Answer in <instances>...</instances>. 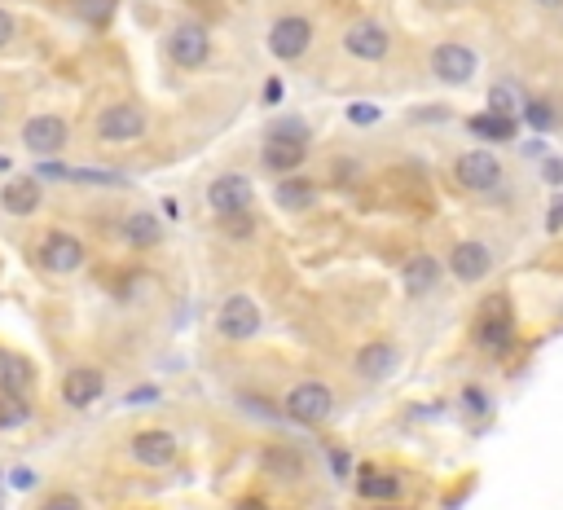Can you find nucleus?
I'll list each match as a JSON object with an SVG mask.
<instances>
[{
  "mask_svg": "<svg viewBox=\"0 0 563 510\" xmlns=\"http://www.w3.org/2000/svg\"><path fill=\"white\" fill-rule=\"evenodd\" d=\"M260 159H264V168H269V172L291 176V172H295V168H300V163L308 159V150H304V146H278V141H264Z\"/></svg>",
  "mask_w": 563,
  "mask_h": 510,
  "instance_id": "5701e85b",
  "label": "nucleus"
},
{
  "mask_svg": "<svg viewBox=\"0 0 563 510\" xmlns=\"http://www.w3.org/2000/svg\"><path fill=\"white\" fill-rule=\"evenodd\" d=\"M119 234H124V242L128 247H137V251L159 247L163 242V220H159V212H132V216H124Z\"/></svg>",
  "mask_w": 563,
  "mask_h": 510,
  "instance_id": "6ab92c4d",
  "label": "nucleus"
},
{
  "mask_svg": "<svg viewBox=\"0 0 563 510\" xmlns=\"http://www.w3.org/2000/svg\"><path fill=\"white\" fill-rule=\"evenodd\" d=\"M357 493L366 497V502H396V497H401V480L379 471V467H366L357 480Z\"/></svg>",
  "mask_w": 563,
  "mask_h": 510,
  "instance_id": "412c9836",
  "label": "nucleus"
},
{
  "mask_svg": "<svg viewBox=\"0 0 563 510\" xmlns=\"http://www.w3.org/2000/svg\"><path fill=\"white\" fill-rule=\"evenodd\" d=\"M132 405H150V401H159V387H137V392L128 396Z\"/></svg>",
  "mask_w": 563,
  "mask_h": 510,
  "instance_id": "e433bc0d",
  "label": "nucleus"
},
{
  "mask_svg": "<svg viewBox=\"0 0 563 510\" xmlns=\"http://www.w3.org/2000/svg\"><path fill=\"white\" fill-rule=\"evenodd\" d=\"M260 326H264V317H260L256 299H247V295H229L225 304H220V313H216V330L225 339H234V343L256 339Z\"/></svg>",
  "mask_w": 563,
  "mask_h": 510,
  "instance_id": "0eeeda50",
  "label": "nucleus"
},
{
  "mask_svg": "<svg viewBox=\"0 0 563 510\" xmlns=\"http://www.w3.org/2000/svg\"><path fill=\"white\" fill-rule=\"evenodd\" d=\"M207 207H212L220 220L251 212V181H247V176H238V172L216 176V181L207 185Z\"/></svg>",
  "mask_w": 563,
  "mask_h": 510,
  "instance_id": "9b49d317",
  "label": "nucleus"
},
{
  "mask_svg": "<svg viewBox=\"0 0 563 510\" xmlns=\"http://www.w3.org/2000/svg\"><path fill=\"white\" fill-rule=\"evenodd\" d=\"M533 5H542V9H559L563 0H533Z\"/></svg>",
  "mask_w": 563,
  "mask_h": 510,
  "instance_id": "a19ab883",
  "label": "nucleus"
},
{
  "mask_svg": "<svg viewBox=\"0 0 563 510\" xmlns=\"http://www.w3.org/2000/svg\"><path fill=\"white\" fill-rule=\"evenodd\" d=\"M330 462H335V471H339V475L348 471V453H344V449H339V453H330Z\"/></svg>",
  "mask_w": 563,
  "mask_h": 510,
  "instance_id": "ea45409f",
  "label": "nucleus"
},
{
  "mask_svg": "<svg viewBox=\"0 0 563 510\" xmlns=\"http://www.w3.org/2000/svg\"><path fill=\"white\" fill-rule=\"evenodd\" d=\"M313 44V22L300 18V14H286L269 27V53L278 62H300Z\"/></svg>",
  "mask_w": 563,
  "mask_h": 510,
  "instance_id": "423d86ee",
  "label": "nucleus"
},
{
  "mask_svg": "<svg viewBox=\"0 0 563 510\" xmlns=\"http://www.w3.org/2000/svg\"><path fill=\"white\" fill-rule=\"evenodd\" d=\"M344 49H348V58H357V62H383L392 53V36H388V27H383V22L357 18L344 31Z\"/></svg>",
  "mask_w": 563,
  "mask_h": 510,
  "instance_id": "6e6552de",
  "label": "nucleus"
},
{
  "mask_svg": "<svg viewBox=\"0 0 563 510\" xmlns=\"http://www.w3.org/2000/svg\"><path fill=\"white\" fill-rule=\"evenodd\" d=\"M207 53H212V36H207L203 22H181V27L168 31V58L181 66V71L203 66Z\"/></svg>",
  "mask_w": 563,
  "mask_h": 510,
  "instance_id": "1a4fd4ad",
  "label": "nucleus"
},
{
  "mask_svg": "<svg viewBox=\"0 0 563 510\" xmlns=\"http://www.w3.org/2000/svg\"><path fill=\"white\" fill-rule=\"evenodd\" d=\"M40 510H84V502L75 493H53L49 502H40Z\"/></svg>",
  "mask_w": 563,
  "mask_h": 510,
  "instance_id": "2f4dec72",
  "label": "nucleus"
},
{
  "mask_svg": "<svg viewBox=\"0 0 563 510\" xmlns=\"http://www.w3.org/2000/svg\"><path fill=\"white\" fill-rule=\"evenodd\" d=\"M128 453L137 467H150V471H163L176 462V453H181V445H176V431L168 427H146L137 431V436L128 440Z\"/></svg>",
  "mask_w": 563,
  "mask_h": 510,
  "instance_id": "7ed1b4c3",
  "label": "nucleus"
},
{
  "mask_svg": "<svg viewBox=\"0 0 563 510\" xmlns=\"http://www.w3.org/2000/svg\"><path fill=\"white\" fill-rule=\"evenodd\" d=\"M344 115H348V124H357V128H370V124H379V119H383V110L374 106V102H352V106L344 110Z\"/></svg>",
  "mask_w": 563,
  "mask_h": 510,
  "instance_id": "7c9ffc66",
  "label": "nucleus"
},
{
  "mask_svg": "<svg viewBox=\"0 0 563 510\" xmlns=\"http://www.w3.org/2000/svg\"><path fill=\"white\" fill-rule=\"evenodd\" d=\"M66 137H71V128H66L62 115H31L22 124V146L36 154V159H49V154L66 150Z\"/></svg>",
  "mask_w": 563,
  "mask_h": 510,
  "instance_id": "f8f14e48",
  "label": "nucleus"
},
{
  "mask_svg": "<svg viewBox=\"0 0 563 510\" xmlns=\"http://www.w3.org/2000/svg\"><path fill=\"white\" fill-rule=\"evenodd\" d=\"M489 115L511 119V124H515V115H520V102H515V93L506 84H493L489 88Z\"/></svg>",
  "mask_w": 563,
  "mask_h": 510,
  "instance_id": "cd10ccee",
  "label": "nucleus"
},
{
  "mask_svg": "<svg viewBox=\"0 0 563 510\" xmlns=\"http://www.w3.org/2000/svg\"><path fill=\"white\" fill-rule=\"evenodd\" d=\"M84 260H88V247L75 234H66V229L44 234V242H40V264L49 273H80Z\"/></svg>",
  "mask_w": 563,
  "mask_h": 510,
  "instance_id": "9d476101",
  "label": "nucleus"
},
{
  "mask_svg": "<svg viewBox=\"0 0 563 510\" xmlns=\"http://www.w3.org/2000/svg\"><path fill=\"white\" fill-rule=\"evenodd\" d=\"M264 141H278V146H308L313 132H308L304 119H273V124L264 128Z\"/></svg>",
  "mask_w": 563,
  "mask_h": 510,
  "instance_id": "b1692460",
  "label": "nucleus"
},
{
  "mask_svg": "<svg viewBox=\"0 0 563 510\" xmlns=\"http://www.w3.org/2000/svg\"><path fill=\"white\" fill-rule=\"evenodd\" d=\"M264 467L278 471V475H295V471H304V462L286 449H264Z\"/></svg>",
  "mask_w": 563,
  "mask_h": 510,
  "instance_id": "c756f323",
  "label": "nucleus"
},
{
  "mask_svg": "<svg viewBox=\"0 0 563 510\" xmlns=\"http://www.w3.org/2000/svg\"><path fill=\"white\" fill-rule=\"evenodd\" d=\"M9 40H14V14H9V9H0V49H5Z\"/></svg>",
  "mask_w": 563,
  "mask_h": 510,
  "instance_id": "f704fd0d",
  "label": "nucleus"
},
{
  "mask_svg": "<svg viewBox=\"0 0 563 510\" xmlns=\"http://www.w3.org/2000/svg\"><path fill=\"white\" fill-rule=\"evenodd\" d=\"M229 510H269V502H264V497H238Z\"/></svg>",
  "mask_w": 563,
  "mask_h": 510,
  "instance_id": "4c0bfd02",
  "label": "nucleus"
},
{
  "mask_svg": "<svg viewBox=\"0 0 563 510\" xmlns=\"http://www.w3.org/2000/svg\"><path fill=\"white\" fill-rule=\"evenodd\" d=\"M44 203V190L36 176H14V181H5V190H0V207H5L9 216H36Z\"/></svg>",
  "mask_w": 563,
  "mask_h": 510,
  "instance_id": "dca6fc26",
  "label": "nucleus"
},
{
  "mask_svg": "<svg viewBox=\"0 0 563 510\" xmlns=\"http://www.w3.org/2000/svg\"><path fill=\"white\" fill-rule=\"evenodd\" d=\"M273 198H278L286 212H304V207L317 203V185L308 181V176H282L278 190H273Z\"/></svg>",
  "mask_w": 563,
  "mask_h": 510,
  "instance_id": "aec40b11",
  "label": "nucleus"
},
{
  "mask_svg": "<svg viewBox=\"0 0 563 510\" xmlns=\"http://www.w3.org/2000/svg\"><path fill=\"white\" fill-rule=\"evenodd\" d=\"M524 119H528V128L546 132V128H555V106L542 102V97H533V102H524Z\"/></svg>",
  "mask_w": 563,
  "mask_h": 510,
  "instance_id": "c85d7f7f",
  "label": "nucleus"
},
{
  "mask_svg": "<svg viewBox=\"0 0 563 510\" xmlns=\"http://www.w3.org/2000/svg\"><path fill=\"white\" fill-rule=\"evenodd\" d=\"M36 387V370L18 352H0V396H27Z\"/></svg>",
  "mask_w": 563,
  "mask_h": 510,
  "instance_id": "a211bd4d",
  "label": "nucleus"
},
{
  "mask_svg": "<svg viewBox=\"0 0 563 510\" xmlns=\"http://www.w3.org/2000/svg\"><path fill=\"white\" fill-rule=\"evenodd\" d=\"M106 396V374L93 370V365H75V370H66L62 379V401L71 409H88L97 405Z\"/></svg>",
  "mask_w": 563,
  "mask_h": 510,
  "instance_id": "2eb2a0df",
  "label": "nucleus"
},
{
  "mask_svg": "<svg viewBox=\"0 0 563 510\" xmlns=\"http://www.w3.org/2000/svg\"><path fill=\"white\" fill-rule=\"evenodd\" d=\"M454 181L471 194H493L502 185V163L493 150H467L454 163Z\"/></svg>",
  "mask_w": 563,
  "mask_h": 510,
  "instance_id": "f03ea898",
  "label": "nucleus"
},
{
  "mask_svg": "<svg viewBox=\"0 0 563 510\" xmlns=\"http://www.w3.org/2000/svg\"><path fill=\"white\" fill-rule=\"evenodd\" d=\"M498 317H515V304H511V295H506V291L484 295L480 308H476V321H498Z\"/></svg>",
  "mask_w": 563,
  "mask_h": 510,
  "instance_id": "bb28decb",
  "label": "nucleus"
},
{
  "mask_svg": "<svg viewBox=\"0 0 563 510\" xmlns=\"http://www.w3.org/2000/svg\"><path fill=\"white\" fill-rule=\"evenodd\" d=\"M449 273L458 277L462 286H480L484 277L493 273V251L484 247V242H458L454 251H449Z\"/></svg>",
  "mask_w": 563,
  "mask_h": 510,
  "instance_id": "ddd939ff",
  "label": "nucleus"
},
{
  "mask_svg": "<svg viewBox=\"0 0 563 510\" xmlns=\"http://www.w3.org/2000/svg\"><path fill=\"white\" fill-rule=\"evenodd\" d=\"M546 229H550V234H559V229H563V198H555V207H550Z\"/></svg>",
  "mask_w": 563,
  "mask_h": 510,
  "instance_id": "c9c22d12",
  "label": "nucleus"
},
{
  "mask_svg": "<svg viewBox=\"0 0 563 510\" xmlns=\"http://www.w3.org/2000/svg\"><path fill=\"white\" fill-rule=\"evenodd\" d=\"M476 71H480V58H476V49H467V44H458V40H445V44H436L432 49V75L440 84H471L476 80Z\"/></svg>",
  "mask_w": 563,
  "mask_h": 510,
  "instance_id": "20e7f679",
  "label": "nucleus"
},
{
  "mask_svg": "<svg viewBox=\"0 0 563 510\" xmlns=\"http://www.w3.org/2000/svg\"><path fill=\"white\" fill-rule=\"evenodd\" d=\"M401 291L410 295V299H423V295L440 291V260H436L432 251L405 255V264H401Z\"/></svg>",
  "mask_w": 563,
  "mask_h": 510,
  "instance_id": "4468645a",
  "label": "nucleus"
},
{
  "mask_svg": "<svg viewBox=\"0 0 563 510\" xmlns=\"http://www.w3.org/2000/svg\"><path fill=\"white\" fill-rule=\"evenodd\" d=\"M396 361H401V352H396V343H388V339H374V343H366V348L357 352V374L361 379H388V374L396 370Z\"/></svg>",
  "mask_w": 563,
  "mask_h": 510,
  "instance_id": "f3484780",
  "label": "nucleus"
},
{
  "mask_svg": "<svg viewBox=\"0 0 563 510\" xmlns=\"http://www.w3.org/2000/svg\"><path fill=\"white\" fill-rule=\"evenodd\" d=\"M467 128L476 132V137H484V141H511V132H515V124H511V119H498V115H489V110L471 119Z\"/></svg>",
  "mask_w": 563,
  "mask_h": 510,
  "instance_id": "393cba45",
  "label": "nucleus"
},
{
  "mask_svg": "<svg viewBox=\"0 0 563 510\" xmlns=\"http://www.w3.org/2000/svg\"><path fill=\"white\" fill-rule=\"evenodd\" d=\"M110 9H115V0H84V18H93V22H106Z\"/></svg>",
  "mask_w": 563,
  "mask_h": 510,
  "instance_id": "473e14b6",
  "label": "nucleus"
},
{
  "mask_svg": "<svg viewBox=\"0 0 563 510\" xmlns=\"http://www.w3.org/2000/svg\"><path fill=\"white\" fill-rule=\"evenodd\" d=\"M9 484H14V489H31V484H36V475H31V471H14V475H9Z\"/></svg>",
  "mask_w": 563,
  "mask_h": 510,
  "instance_id": "58836bf2",
  "label": "nucleus"
},
{
  "mask_svg": "<svg viewBox=\"0 0 563 510\" xmlns=\"http://www.w3.org/2000/svg\"><path fill=\"white\" fill-rule=\"evenodd\" d=\"M31 418L27 396H0V431H18Z\"/></svg>",
  "mask_w": 563,
  "mask_h": 510,
  "instance_id": "a878e982",
  "label": "nucleus"
},
{
  "mask_svg": "<svg viewBox=\"0 0 563 510\" xmlns=\"http://www.w3.org/2000/svg\"><path fill=\"white\" fill-rule=\"evenodd\" d=\"M462 405H467L471 414H484V409H489V396H484L480 387H467V392H462Z\"/></svg>",
  "mask_w": 563,
  "mask_h": 510,
  "instance_id": "72a5a7b5",
  "label": "nucleus"
},
{
  "mask_svg": "<svg viewBox=\"0 0 563 510\" xmlns=\"http://www.w3.org/2000/svg\"><path fill=\"white\" fill-rule=\"evenodd\" d=\"M282 409H286V418H291V423L322 427L326 418L335 414V392H330L322 379H304V383H295L291 392L282 396Z\"/></svg>",
  "mask_w": 563,
  "mask_h": 510,
  "instance_id": "f257e3e1",
  "label": "nucleus"
},
{
  "mask_svg": "<svg viewBox=\"0 0 563 510\" xmlns=\"http://www.w3.org/2000/svg\"><path fill=\"white\" fill-rule=\"evenodd\" d=\"M476 343L484 352H506L515 343V317H498V321H476Z\"/></svg>",
  "mask_w": 563,
  "mask_h": 510,
  "instance_id": "4be33fe9",
  "label": "nucleus"
},
{
  "mask_svg": "<svg viewBox=\"0 0 563 510\" xmlns=\"http://www.w3.org/2000/svg\"><path fill=\"white\" fill-rule=\"evenodd\" d=\"M97 137L110 146H124V141H141L146 137V110L132 102H115L97 115Z\"/></svg>",
  "mask_w": 563,
  "mask_h": 510,
  "instance_id": "39448f33",
  "label": "nucleus"
}]
</instances>
